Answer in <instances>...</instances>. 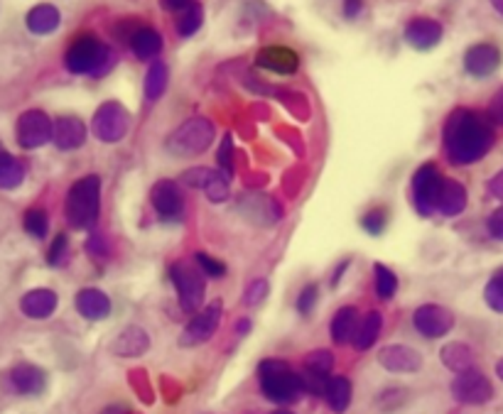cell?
Returning a JSON list of instances; mask_svg holds the SVG:
<instances>
[{"label": "cell", "instance_id": "1", "mask_svg": "<svg viewBox=\"0 0 503 414\" xmlns=\"http://www.w3.org/2000/svg\"><path fill=\"white\" fill-rule=\"evenodd\" d=\"M493 131L489 121L472 108H454L442 131V147L454 164H472L491 150Z\"/></svg>", "mask_w": 503, "mask_h": 414}, {"label": "cell", "instance_id": "2", "mask_svg": "<svg viewBox=\"0 0 503 414\" xmlns=\"http://www.w3.org/2000/svg\"><path fill=\"white\" fill-rule=\"evenodd\" d=\"M67 223L76 231H89L99 221L101 213V179L96 174L82 177L72 184L67 194Z\"/></svg>", "mask_w": 503, "mask_h": 414}, {"label": "cell", "instance_id": "3", "mask_svg": "<svg viewBox=\"0 0 503 414\" xmlns=\"http://www.w3.org/2000/svg\"><path fill=\"white\" fill-rule=\"evenodd\" d=\"M64 64L72 74H89V76H103L116 64L114 52L108 50L96 35L84 32L79 37H74L72 44L67 47Z\"/></svg>", "mask_w": 503, "mask_h": 414}, {"label": "cell", "instance_id": "4", "mask_svg": "<svg viewBox=\"0 0 503 414\" xmlns=\"http://www.w3.org/2000/svg\"><path fill=\"white\" fill-rule=\"evenodd\" d=\"M258 378H260V390L266 394L270 402L275 404H290L298 400L305 383L302 375H298L290 368L285 361H263L258 365Z\"/></svg>", "mask_w": 503, "mask_h": 414}, {"label": "cell", "instance_id": "5", "mask_svg": "<svg viewBox=\"0 0 503 414\" xmlns=\"http://www.w3.org/2000/svg\"><path fill=\"white\" fill-rule=\"evenodd\" d=\"M214 123L204 118V115H195L185 121L177 128L170 138H167V150L177 155V157H195V155H204L212 142H214Z\"/></svg>", "mask_w": 503, "mask_h": 414}, {"label": "cell", "instance_id": "6", "mask_svg": "<svg viewBox=\"0 0 503 414\" xmlns=\"http://www.w3.org/2000/svg\"><path fill=\"white\" fill-rule=\"evenodd\" d=\"M170 277L177 287V297H180V307L185 312H199L204 304L206 284L204 273L196 267V263H187V260H177L170 267Z\"/></svg>", "mask_w": 503, "mask_h": 414}, {"label": "cell", "instance_id": "7", "mask_svg": "<svg viewBox=\"0 0 503 414\" xmlns=\"http://www.w3.org/2000/svg\"><path fill=\"white\" fill-rule=\"evenodd\" d=\"M131 131V113L125 111L124 103L106 101L93 113L92 132L101 142H121Z\"/></svg>", "mask_w": 503, "mask_h": 414}, {"label": "cell", "instance_id": "8", "mask_svg": "<svg viewBox=\"0 0 503 414\" xmlns=\"http://www.w3.org/2000/svg\"><path fill=\"white\" fill-rule=\"evenodd\" d=\"M442 174L435 162H425L420 170L412 177V203L422 216H432L437 211V199L442 189Z\"/></svg>", "mask_w": 503, "mask_h": 414}, {"label": "cell", "instance_id": "9", "mask_svg": "<svg viewBox=\"0 0 503 414\" xmlns=\"http://www.w3.org/2000/svg\"><path fill=\"white\" fill-rule=\"evenodd\" d=\"M52 135H54V123L47 118V113L37 108L22 113L18 121V142L22 150H37L52 140Z\"/></svg>", "mask_w": 503, "mask_h": 414}, {"label": "cell", "instance_id": "10", "mask_svg": "<svg viewBox=\"0 0 503 414\" xmlns=\"http://www.w3.org/2000/svg\"><path fill=\"white\" fill-rule=\"evenodd\" d=\"M221 314H224V307H221L219 299L206 304L204 309H199V312L189 319V323H187L185 334H182V346H199L209 341V338L216 334L219 323H221Z\"/></svg>", "mask_w": 503, "mask_h": 414}, {"label": "cell", "instance_id": "11", "mask_svg": "<svg viewBox=\"0 0 503 414\" xmlns=\"http://www.w3.org/2000/svg\"><path fill=\"white\" fill-rule=\"evenodd\" d=\"M412 323L425 338H442L452 331L454 314L442 304H422L412 314Z\"/></svg>", "mask_w": 503, "mask_h": 414}, {"label": "cell", "instance_id": "12", "mask_svg": "<svg viewBox=\"0 0 503 414\" xmlns=\"http://www.w3.org/2000/svg\"><path fill=\"white\" fill-rule=\"evenodd\" d=\"M150 202H153L157 216L164 221H180L182 213H185V194L180 189V184L172 182V179L155 182Z\"/></svg>", "mask_w": 503, "mask_h": 414}, {"label": "cell", "instance_id": "13", "mask_svg": "<svg viewBox=\"0 0 503 414\" xmlns=\"http://www.w3.org/2000/svg\"><path fill=\"white\" fill-rule=\"evenodd\" d=\"M331 370H334V355L329 354V351H312V354L305 358V375H302L305 390L324 397Z\"/></svg>", "mask_w": 503, "mask_h": 414}, {"label": "cell", "instance_id": "14", "mask_svg": "<svg viewBox=\"0 0 503 414\" xmlns=\"http://www.w3.org/2000/svg\"><path fill=\"white\" fill-rule=\"evenodd\" d=\"M452 394L462 404H483L491 397V383L482 373L467 370L459 373V378L452 383Z\"/></svg>", "mask_w": 503, "mask_h": 414}, {"label": "cell", "instance_id": "15", "mask_svg": "<svg viewBox=\"0 0 503 414\" xmlns=\"http://www.w3.org/2000/svg\"><path fill=\"white\" fill-rule=\"evenodd\" d=\"M403 37H405V42L411 44L412 50L427 52L440 44L442 25L435 20V18H412V20L405 25Z\"/></svg>", "mask_w": 503, "mask_h": 414}, {"label": "cell", "instance_id": "16", "mask_svg": "<svg viewBox=\"0 0 503 414\" xmlns=\"http://www.w3.org/2000/svg\"><path fill=\"white\" fill-rule=\"evenodd\" d=\"M256 64L260 69L273 71V74H298L299 69V57L298 52L290 50V47H283V44H270V47H263L258 52Z\"/></svg>", "mask_w": 503, "mask_h": 414}, {"label": "cell", "instance_id": "17", "mask_svg": "<svg viewBox=\"0 0 503 414\" xmlns=\"http://www.w3.org/2000/svg\"><path fill=\"white\" fill-rule=\"evenodd\" d=\"M379 363L390 373H418L422 368V355L411 346H386L379 354Z\"/></svg>", "mask_w": 503, "mask_h": 414}, {"label": "cell", "instance_id": "18", "mask_svg": "<svg viewBox=\"0 0 503 414\" xmlns=\"http://www.w3.org/2000/svg\"><path fill=\"white\" fill-rule=\"evenodd\" d=\"M5 383L11 387L12 393L18 394H40L44 390V385H47V375L42 368L32 363H20L12 368L8 378H5Z\"/></svg>", "mask_w": 503, "mask_h": 414}, {"label": "cell", "instance_id": "19", "mask_svg": "<svg viewBox=\"0 0 503 414\" xmlns=\"http://www.w3.org/2000/svg\"><path fill=\"white\" fill-rule=\"evenodd\" d=\"M501 64V52L496 50L493 44H474L464 54V69L469 71L472 76H489L493 71L499 69Z\"/></svg>", "mask_w": 503, "mask_h": 414}, {"label": "cell", "instance_id": "20", "mask_svg": "<svg viewBox=\"0 0 503 414\" xmlns=\"http://www.w3.org/2000/svg\"><path fill=\"white\" fill-rule=\"evenodd\" d=\"M54 145L60 150H76L86 142V125L82 118L76 115H62L54 121V135H52Z\"/></svg>", "mask_w": 503, "mask_h": 414}, {"label": "cell", "instance_id": "21", "mask_svg": "<svg viewBox=\"0 0 503 414\" xmlns=\"http://www.w3.org/2000/svg\"><path fill=\"white\" fill-rule=\"evenodd\" d=\"M74 307L89 322H101V319H106L111 314V299L101 290H96V287H86V290L76 294L74 297Z\"/></svg>", "mask_w": 503, "mask_h": 414}, {"label": "cell", "instance_id": "22", "mask_svg": "<svg viewBox=\"0 0 503 414\" xmlns=\"http://www.w3.org/2000/svg\"><path fill=\"white\" fill-rule=\"evenodd\" d=\"M128 44H131V50H133V54L140 61H155L164 47L163 35L155 30V28H145V25L135 28Z\"/></svg>", "mask_w": 503, "mask_h": 414}, {"label": "cell", "instance_id": "23", "mask_svg": "<svg viewBox=\"0 0 503 414\" xmlns=\"http://www.w3.org/2000/svg\"><path fill=\"white\" fill-rule=\"evenodd\" d=\"M359 312L356 307H341L339 312L334 314L331 319V326H329V334H331V341L337 346H347L354 341V336L359 331Z\"/></svg>", "mask_w": 503, "mask_h": 414}, {"label": "cell", "instance_id": "24", "mask_svg": "<svg viewBox=\"0 0 503 414\" xmlns=\"http://www.w3.org/2000/svg\"><path fill=\"white\" fill-rule=\"evenodd\" d=\"M57 304H60V297L52 290H32L22 297L20 307L30 319H47L54 314Z\"/></svg>", "mask_w": 503, "mask_h": 414}, {"label": "cell", "instance_id": "25", "mask_svg": "<svg viewBox=\"0 0 503 414\" xmlns=\"http://www.w3.org/2000/svg\"><path fill=\"white\" fill-rule=\"evenodd\" d=\"M437 209L444 216H459L467 209V189L457 179H444L437 199Z\"/></svg>", "mask_w": 503, "mask_h": 414}, {"label": "cell", "instance_id": "26", "mask_svg": "<svg viewBox=\"0 0 503 414\" xmlns=\"http://www.w3.org/2000/svg\"><path fill=\"white\" fill-rule=\"evenodd\" d=\"M28 28L30 32L35 35H52V32L60 28V22H62V15L60 11L50 5V3H40V5H35L30 12H28Z\"/></svg>", "mask_w": 503, "mask_h": 414}, {"label": "cell", "instance_id": "27", "mask_svg": "<svg viewBox=\"0 0 503 414\" xmlns=\"http://www.w3.org/2000/svg\"><path fill=\"white\" fill-rule=\"evenodd\" d=\"M148 346H150V338H148V334H145L143 329L128 326L124 334L114 341V351L118 355H125V358H133V355L145 354Z\"/></svg>", "mask_w": 503, "mask_h": 414}, {"label": "cell", "instance_id": "28", "mask_svg": "<svg viewBox=\"0 0 503 414\" xmlns=\"http://www.w3.org/2000/svg\"><path fill=\"white\" fill-rule=\"evenodd\" d=\"M167 84H170V69H167V64L160 60L150 61V69L145 74V99L148 101H157V99H163V93L167 92Z\"/></svg>", "mask_w": 503, "mask_h": 414}, {"label": "cell", "instance_id": "29", "mask_svg": "<svg viewBox=\"0 0 503 414\" xmlns=\"http://www.w3.org/2000/svg\"><path fill=\"white\" fill-rule=\"evenodd\" d=\"M324 397H327V404L331 412H337V414L347 412L351 404V383L347 380V378H341V375H337V378H329Z\"/></svg>", "mask_w": 503, "mask_h": 414}, {"label": "cell", "instance_id": "30", "mask_svg": "<svg viewBox=\"0 0 503 414\" xmlns=\"http://www.w3.org/2000/svg\"><path fill=\"white\" fill-rule=\"evenodd\" d=\"M175 25H177V32H180L182 37H192V35H196V32L202 30V25H204V5L196 3V0H192L185 11L177 12Z\"/></svg>", "mask_w": 503, "mask_h": 414}, {"label": "cell", "instance_id": "31", "mask_svg": "<svg viewBox=\"0 0 503 414\" xmlns=\"http://www.w3.org/2000/svg\"><path fill=\"white\" fill-rule=\"evenodd\" d=\"M380 329H383V316L379 312H371L363 316V322L359 323V331L354 336V346L359 348V351H366L371 346L379 341L380 336Z\"/></svg>", "mask_w": 503, "mask_h": 414}, {"label": "cell", "instance_id": "32", "mask_svg": "<svg viewBox=\"0 0 503 414\" xmlns=\"http://www.w3.org/2000/svg\"><path fill=\"white\" fill-rule=\"evenodd\" d=\"M442 363L447 365L454 373H467L472 370L474 355L469 351V346L464 344H450L442 348Z\"/></svg>", "mask_w": 503, "mask_h": 414}, {"label": "cell", "instance_id": "33", "mask_svg": "<svg viewBox=\"0 0 503 414\" xmlns=\"http://www.w3.org/2000/svg\"><path fill=\"white\" fill-rule=\"evenodd\" d=\"M22 179H25V167L0 147V187L15 189V187H20Z\"/></svg>", "mask_w": 503, "mask_h": 414}, {"label": "cell", "instance_id": "34", "mask_svg": "<svg viewBox=\"0 0 503 414\" xmlns=\"http://www.w3.org/2000/svg\"><path fill=\"white\" fill-rule=\"evenodd\" d=\"M373 273H376V292H379L380 299H393L398 292V275L380 263H376Z\"/></svg>", "mask_w": 503, "mask_h": 414}, {"label": "cell", "instance_id": "35", "mask_svg": "<svg viewBox=\"0 0 503 414\" xmlns=\"http://www.w3.org/2000/svg\"><path fill=\"white\" fill-rule=\"evenodd\" d=\"M204 194L206 199L212 203H221L228 199V177L219 170H212L209 179L204 184Z\"/></svg>", "mask_w": 503, "mask_h": 414}, {"label": "cell", "instance_id": "36", "mask_svg": "<svg viewBox=\"0 0 503 414\" xmlns=\"http://www.w3.org/2000/svg\"><path fill=\"white\" fill-rule=\"evenodd\" d=\"M22 223H25V231L35 235V238H44L47 231H50V216H47L44 209H37V206L25 213Z\"/></svg>", "mask_w": 503, "mask_h": 414}, {"label": "cell", "instance_id": "37", "mask_svg": "<svg viewBox=\"0 0 503 414\" xmlns=\"http://www.w3.org/2000/svg\"><path fill=\"white\" fill-rule=\"evenodd\" d=\"M388 226V211L383 206H376V209H369V211L361 216V228L371 235H379L383 233V228Z\"/></svg>", "mask_w": 503, "mask_h": 414}, {"label": "cell", "instance_id": "38", "mask_svg": "<svg viewBox=\"0 0 503 414\" xmlns=\"http://www.w3.org/2000/svg\"><path fill=\"white\" fill-rule=\"evenodd\" d=\"M483 297H486V304L491 307L493 312H503V267L489 280Z\"/></svg>", "mask_w": 503, "mask_h": 414}, {"label": "cell", "instance_id": "39", "mask_svg": "<svg viewBox=\"0 0 503 414\" xmlns=\"http://www.w3.org/2000/svg\"><path fill=\"white\" fill-rule=\"evenodd\" d=\"M216 160H219V170L227 174V177H234V138L227 135L221 140V147L216 152Z\"/></svg>", "mask_w": 503, "mask_h": 414}, {"label": "cell", "instance_id": "40", "mask_svg": "<svg viewBox=\"0 0 503 414\" xmlns=\"http://www.w3.org/2000/svg\"><path fill=\"white\" fill-rule=\"evenodd\" d=\"M67 258H69V241H67V235L60 233L50 245V253H47V263L54 265V267H60V265L67 263Z\"/></svg>", "mask_w": 503, "mask_h": 414}, {"label": "cell", "instance_id": "41", "mask_svg": "<svg viewBox=\"0 0 503 414\" xmlns=\"http://www.w3.org/2000/svg\"><path fill=\"white\" fill-rule=\"evenodd\" d=\"M195 263L206 277H224V275H227V265L221 263V260H216V258H212V255L196 253Z\"/></svg>", "mask_w": 503, "mask_h": 414}, {"label": "cell", "instance_id": "42", "mask_svg": "<svg viewBox=\"0 0 503 414\" xmlns=\"http://www.w3.org/2000/svg\"><path fill=\"white\" fill-rule=\"evenodd\" d=\"M317 297H319V290H317V284H307L302 292H299V297H298V309H299V314H305L307 316L312 309H315V304H317Z\"/></svg>", "mask_w": 503, "mask_h": 414}, {"label": "cell", "instance_id": "43", "mask_svg": "<svg viewBox=\"0 0 503 414\" xmlns=\"http://www.w3.org/2000/svg\"><path fill=\"white\" fill-rule=\"evenodd\" d=\"M266 297H267V283L266 280H256V283L248 284L246 294H244V302H246L248 307H256V304L263 302Z\"/></svg>", "mask_w": 503, "mask_h": 414}, {"label": "cell", "instance_id": "44", "mask_svg": "<svg viewBox=\"0 0 503 414\" xmlns=\"http://www.w3.org/2000/svg\"><path fill=\"white\" fill-rule=\"evenodd\" d=\"M209 174H212L209 167H196V170H189V172L185 174V184L187 187H195V189H204Z\"/></svg>", "mask_w": 503, "mask_h": 414}, {"label": "cell", "instance_id": "45", "mask_svg": "<svg viewBox=\"0 0 503 414\" xmlns=\"http://www.w3.org/2000/svg\"><path fill=\"white\" fill-rule=\"evenodd\" d=\"M86 248H89V255H93V258H108L111 255V245L103 235H92V241L86 243Z\"/></svg>", "mask_w": 503, "mask_h": 414}, {"label": "cell", "instance_id": "46", "mask_svg": "<svg viewBox=\"0 0 503 414\" xmlns=\"http://www.w3.org/2000/svg\"><path fill=\"white\" fill-rule=\"evenodd\" d=\"M489 118H491V123H496V125H503V89L496 96L491 99V103H489Z\"/></svg>", "mask_w": 503, "mask_h": 414}, {"label": "cell", "instance_id": "47", "mask_svg": "<svg viewBox=\"0 0 503 414\" xmlns=\"http://www.w3.org/2000/svg\"><path fill=\"white\" fill-rule=\"evenodd\" d=\"M489 231H491L493 238L503 241V206L499 211L491 213V219H489Z\"/></svg>", "mask_w": 503, "mask_h": 414}, {"label": "cell", "instance_id": "48", "mask_svg": "<svg viewBox=\"0 0 503 414\" xmlns=\"http://www.w3.org/2000/svg\"><path fill=\"white\" fill-rule=\"evenodd\" d=\"M363 0H344V15L349 18V20H356L361 15V11H363Z\"/></svg>", "mask_w": 503, "mask_h": 414}, {"label": "cell", "instance_id": "49", "mask_svg": "<svg viewBox=\"0 0 503 414\" xmlns=\"http://www.w3.org/2000/svg\"><path fill=\"white\" fill-rule=\"evenodd\" d=\"M192 0H160V5H163L164 11H170V12H180V11H185L187 5H189Z\"/></svg>", "mask_w": 503, "mask_h": 414}, {"label": "cell", "instance_id": "50", "mask_svg": "<svg viewBox=\"0 0 503 414\" xmlns=\"http://www.w3.org/2000/svg\"><path fill=\"white\" fill-rule=\"evenodd\" d=\"M489 189H491V194L496 199H501L503 202V172L499 174V177H493L491 182H489Z\"/></svg>", "mask_w": 503, "mask_h": 414}, {"label": "cell", "instance_id": "51", "mask_svg": "<svg viewBox=\"0 0 503 414\" xmlns=\"http://www.w3.org/2000/svg\"><path fill=\"white\" fill-rule=\"evenodd\" d=\"M101 414H128V407L125 404H108Z\"/></svg>", "mask_w": 503, "mask_h": 414}, {"label": "cell", "instance_id": "52", "mask_svg": "<svg viewBox=\"0 0 503 414\" xmlns=\"http://www.w3.org/2000/svg\"><path fill=\"white\" fill-rule=\"evenodd\" d=\"M491 3H493V8L503 15V0H491Z\"/></svg>", "mask_w": 503, "mask_h": 414}, {"label": "cell", "instance_id": "53", "mask_svg": "<svg viewBox=\"0 0 503 414\" xmlns=\"http://www.w3.org/2000/svg\"><path fill=\"white\" fill-rule=\"evenodd\" d=\"M270 414H295V412H290V410H275V412Z\"/></svg>", "mask_w": 503, "mask_h": 414}, {"label": "cell", "instance_id": "54", "mask_svg": "<svg viewBox=\"0 0 503 414\" xmlns=\"http://www.w3.org/2000/svg\"><path fill=\"white\" fill-rule=\"evenodd\" d=\"M499 378L503 380V361H499Z\"/></svg>", "mask_w": 503, "mask_h": 414}]
</instances>
